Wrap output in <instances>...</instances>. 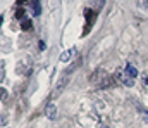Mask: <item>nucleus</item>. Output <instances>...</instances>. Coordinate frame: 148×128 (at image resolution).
Here are the masks:
<instances>
[{"label": "nucleus", "mask_w": 148, "mask_h": 128, "mask_svg": "<svg viewBox=\"0 0 148 128\" xmlns=\"http://www.w3.org/2000/svg\"><path fill=\"white\" fill-rule=\"evenodd\" d=\"M45 114H47V116H48V120H52V121H53V120H57V106L50 102V104L45 107Z\"/></svg>", "instance_id": "nucleus-1"}, {"label": "nucleus", "mask_w": 148, "mask_h": 128, "mask_svg": "<svg viewBox=\"0 0 148 128\" xmlns=\"http://www.w3.org/2000/svg\"><path fill=\"white\" fill-rule=\"evenodd\" d=\"M84 16H86V30H88V28L93 26V19H95L97 12H93L91 9H86V10H84ZM86 30H84V33H86Z\"/></svg>", "instance_id": "nucleus-2"}, {"label": "nucleus", "mask_w": 148, "mask_h": 128, "mask_svg": "<svg viewBox=\"0 0 148 128\" xmlns=\"http://www.w3.org/2000/svg\"><path fill=\"white\" fill-rule=\"evenodd\" d=\"M74 52H76V48H69V50H64L60 55H59V61L60 62H69L71 61V57L74 55Z\"/></svg>", "instance_id": "nucleus-3"}, {"label": "nucleus", "mask_w": 148, "mask_h": 128, "mask_svg": "<svg viewBox=\"0 0 148 128\" xmlns=\"http://www.w3.org/2000/svg\"><path fill=\"white\" fill-rule=\"evenodd\" d=\"M117 78H119V82H121L122 85H126V86H133V85H134V80H133V78H129L126 73H119V75H117Z\"/></svg>", "instance_id": "nucleus-4"}, {"label": "nucleus", "mask_w": 148, "mask_h": 128, "mask_svg": "<svg viewBox=\"0 0 148 128\" xmlns=\"http://www.w3.org/2000/svg\"><path fill=\"white\" fill-rule=\"evenodd\" d=\"M124 73H126L129 78H133V80L138 76V69H136L133 64H126V69H124Z\"/></svg>", "instance_id": "nucleus-5"}, {"label": "nucleus", "mask_w": 148, "mask_h": 128, "mask_svg": "<svg viewBox=\"0 0 148 128\" xmlns=\"http://www.w3.org/2000/svg\"><path fill=\"white\" fill-rule=\"evenodd\" d=\"M31 5H33V14H35V16H40V14H41V5H40V2H38V0H33Z\"/></svg>", "instance_id": "nucleus-6"}, {"label": "nucleus", "mask_w": 148, "mask_h": 128, "mask_svg": "<svg viewBox=\"0 0 148 128\" xmlns=\"http://www.w3.org/2000/svg\"><path fill=\"white\" fill-rule=\"evenodd\" d=\"M21 28H23L24 31L31 30V21H29V19H24V21H23V24H21Z\"/></svg>", "instance_id": "nucleus-7"}, {"label": "nucleus", "mask_w": 148, "mask_h": 128, "mask_svg": "<svg viewBox=\"0 0 148 128\" xmlns=\"http://www.w3.org/2000/svg\"><path fill=\"white\" fill-rule=\"evenodd\" d=\"M23 16H24V9H17V12H16V17H17V19H21Z\"/></svg>", "instance_id": "nucleus-8"}, {"label": "nucleus", "mask_w": 148, "mask_h": 128, "mask_svg": "<svg viewBox=\"0 0 148 128\" xmlns=\"http://www.w3.org/2000/svg\"><path fill=\"white\" fill-rule=\"evenodd\" d=\"M5 97H7V90L2 88V100H5Z\"/></svg>", "instance_id": "nucleus-9"}, {"label": "nucleus", "mask_w": 148, "mask_h": 128, "mask_svg": "<svg viewBox=\"0 0 148 128\" xmlns=\"http://www.w3.org/2000/svg\"><path fill=\"white\" fill-rule=\"evenodd\" d=\"M143 118H145V120L148 121V113H143Z\"/></svg>", "instance_id": "nucleus-10"}, {"label": "nucleus", "mask_w": 148, "mask_h": 128, "mask_svg": "<svg viewBox=\"0 0 148 128\" xmlns=\"http://www.w3.org/2000/svg\"><path fill=\"white\" fill-rule=\"evenodd\" d=\"M145 83H147V85H148V78H145Z\"/></svg>", "instance_id": "nucleus-11"}]
</instances>
